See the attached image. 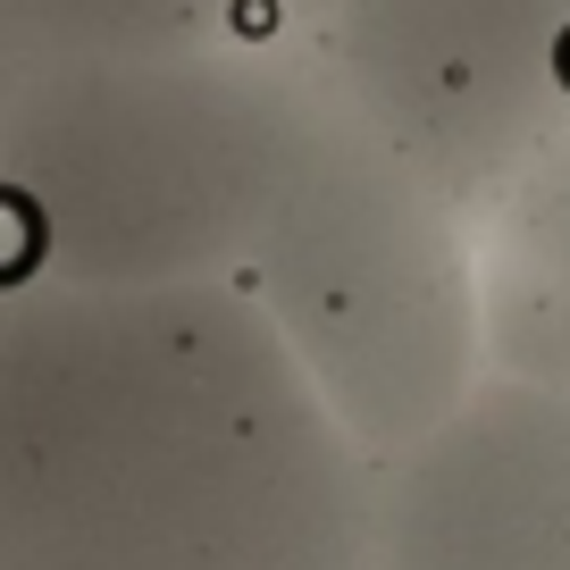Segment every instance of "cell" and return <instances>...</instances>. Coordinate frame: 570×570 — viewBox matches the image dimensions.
I'll list each match as a JSON object with an SVG mask.
<instances>
[{"mask_svg":"<svg viewBox=\"0 0 570 570\" xmlns=\"http://www.w3.org/2000/svg\"><path fill=\"white\" fill-rule=\"evenodd\" d=\"M235 285L361 462L403 453L487 377L479 227L386 160L320 85L294 177Z\"/></svg>","mask_w":570,"mask_h":570,"instance_id":"cell-3","label":"cell"},{"mask_svg":"<svg viewBox=\"0 0 570 570\" xmlns=\"http://www.w3.org/2000/svg\"><path fill=\"white\" fill-rule=\"evenodd\" d=\"M487 377L570 403V135L479 218Z\"/></svg>","mask_w":570,"mask_h":570,"instance_id":"cell-6","label":"cell"},{"mask_svg":"<svg viewBox=\"0 0 570 570\" xmlns=\"http://www.w3.org/2000/svg\"><path fill=\"white\" fill-rule=\"evenodd\" d=\"M277 42L470 227L570 135V0H344Z\"/></svg>","mask_w":570,"mask_h":570,"instance_id":"cell-4","label":"cell"},{"mask_svg":"<svg viewBox=\"0 0 570 570\" xmlns=\"http://www.w3.org/2000/svg\"><path fill=\"white\" fill-rule=\"evenodd\" d=\"M268 18H285V35H303V26H320L327 9H344V0H261Z\"/></svg>","mask_w":570,"mask_h":570,"instance_id":"cell-8","label":"cell"},{"mask_svg":"<svg viewBox=\"0 0 570 570\" xmlns=\"http://www.w3.org/2000/svg\"><path fill=\"white\" fill-rule=\"evenodd\" d=\"M311 76L277 35L26 68L0 101V294L235 285L277 210Z\"/></svg>","mask_w":570,"mask_h":570,"instance_id":"cell-2","label":"cell"},{"mask_svg":"<svg viewBox=\"0 0 570 570\" xmlns=\"http://www.w3.org/2000/svg\"><path fill=\"white\" fill-rule=\"evenodd\" d=\"M9 76H18V68H9V51H0V101H9Z\"/></svg>","mask_w":570,"mask_h":570,"instance_id":"cell-9","label":"cell"},{"mask_svg":"<svg viewBox=\"0 0 570 570\" xmlns=\"http://www.w3.org/2000/svg\"><path fill=\"white\" fill-rule=\"evenodd\" d=\"M370 570H570V403L479 377L370 462Z\"/></svg>","mask_w":570,"mask_h":570,"instance_id":"cell-5","label":"cell"},{"mask_svg":"<svg viewBox=\"0 0 570 570\" xmlns=\"http://www.w3.org/2000/svg\"><path fill=\"white\" fill-rule=\"evenodd\" d=\"M0 570H370V462L244 285H26L0 294Z\"/></svg>","mask_w":570,"mask_h":570,"instance_id":"cell-1","label":"cell"},{"mask_svg":"<svg viewBox=\"0 0 570 570\" xmlns=\"http://www.w3.org/2000/svg\"><path fill=\"white\" fill-rule=\"evenodd\" d=\"M252 0H0L9 68H109V59H185L244 35Z\"/></svg>","mask_w":570,"mask_h":570,"instance_id":"cell-7","label":"cell"}]
</instances>
